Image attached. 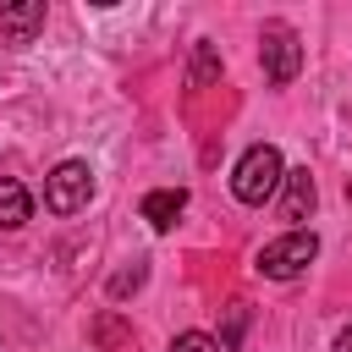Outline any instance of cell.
I'll list each match as a JSON object with an SVG mask.
<instances>
[{
  "label": "cell",
  "mask_w": 352,
  "mask_h": 352,
  "mask_svg": "<svg viewBox=\"0 0 352 352\" xmlns=\"http://www.w3.org/2000/svg\"><path fill=\"white\" fill-rule=\"evenodd\" d=\"M44 28V0H22V6H0V33L6 44H33V33Z\"/></svg>",
  "instance_id": "5b68a950"
},
{
  "label": "cell",
  "mask_w": 352,
  "mask_h": 352,
  "mask_svg": "<svg viewBox=\"0 0 352 352\" xmlns=\"http://www.w3.org/2000/svg\"><path fill=\"white\" fill-rule=\"evenodd\" d=\"M143 280H148V264L132 258V270H116V275H110V297H126V292H138Z\"/></svg>",
  "instance_id": "8fae6325"
},
{
  "label": "cell",
  "mask_w": 352,
  "mask_h": 352,
  "mask_svg": "<svg viewBox=\"0 0 352 352\" xmlns=\"http://www.w3.org/2000/svg\"><path fill=\"white\" fill-rule=\"evenodd\" d=\"M258 60H264V77H270L275 88H286V82L302 72V44H297V33H292L286 22H264V33H258Z\"/></svg>",
  "instance_id": "277c9868"
},
{
  "label": "cell",
  "mask_w": 352,
  "mask_h": 352,
  "mask_svg": "<svg viewBox=\"0 0 352 352\" xmlns=\"http://www.w3.org/2000/svg\"><path fill=\"white\" fill-rule=\"evenodd\" d=\"M170 352H220V336H204V330H182L170 341Z\"/></svg>",
  "instance_id": "7c38bea8"
},
{
  "label": "cell",
  "mask_w": 352,
  "mask_h": 352,
  "mask_svg": "<svg viewBox=\"0 0 352 352\" xmlns=\"http://www.w3.org/2000/svg\"><path fill=\"white\" fill-rule=\"evenodd\" d=\"M330 352H352V324H346V330L336 336V346H330Z\"/></svg>",
  "instance_id": "5bb4252c"
},
{
  "label": "cell",
  "mask_w": 352,
  "mask_h": 352,
  "mask_svg": "<svg viewBox=\"0 0 352 352\" xmlns=\"http://www.w3.org/2000/svg\"><path fill=\"white\" fill-rule=\"evenodd\" d=\"M280 176H286V160H280V148L275 143H253L236 165H231V192H236V204H270L275 192H280Z\"/></svg>",
  "instance_id": "6da1fadb"
},
{
  "label": "cell",
  "mask_w": 352,
  "mask_h": 352,
  "mask_svg": "<svg viewBox=\"0 0 352 352\" xmlns=\"http://www.w3.org/2000/svg\"><path fill=\"white\" fill-rule=\"evenodd\" d=\"M88 198H94V170H88V160H60V165L44 176V209H50V214H77V209H88Z\"/></svg>",
  "instance_id": "3957f363"
},
{
  "label": "cell",
  "mask_w": 352,
  "mask_h": 352,
  "mask_svg": "<svg viewBox=\"0 0 352 352\" xmlns=\"http://www.w3.org/2000/svg\"><path fill=\"white\" fill-rule=\"evenodd\" d=\"M314 258H319V236L297 226V231H286V236H275V242L258 248V275L264 280H297Z\"/></svg>",
  "instance_id": "7a4b0ae2"
},
{
  "label": "cell",
  "mask_w": 352,
  "mask_h": 352,
  "mask_svg": "<svg viewBox=\"0 0 352 352\" xmlns=\"http://www.w3.org/2000/svg\"><path fill=\"white\" fill-rule=\"evenodd\" d=\"M182 209H187V192H182V187H154V192L143 198V220H148L154 231H170V226L182 220Z\"/></svg>",
  "instance_id": "ba28073f"
},
{
  "label": "cell",
  "mask_w": 352,
  "mask_h": 352,
  "mask_svg": "<svg viewBox=\"0 0 352 352\" xmlns=\"http://www.w3.org/2000/svg\"><path fill=\"white\" fill-rule=\"evenodd\" d=\"M33 220V192L16 176H0V231H22Z\"/></svg>",
  "instance_id": "52a82bcc"
},
{
  "label": "cell",
  "mask_w": 352,
  "mask_h": 352,
  "mask_svg": "<svg viewBox=\"0 0 352 352\" xmlns=\"http://www.w3.org/2000/svg\"><path fill=\"white\" fill-rule=\"evenodd\" d=\"M242 330H248V308H242V302H236V308H231V314H226V336H220V352H231V346H236V341H242Z\"/></svg>",
  "instance_id": "4fadbf2b"
},
{
  "label": "cell",
  "mask_w": 352,
  "mask_h": 352,
  "mask_svg": "<svg viewBox=\"0 0 352 352\" xmlns=\"http://www.w3.org/2000/svg\"><path fill=\"white\" fill-rule=\"evenodd\" d=\"M94 341L104 352H132V324H121V314H99L94 319Z\"/></svg>",
  "instance_id": "30bf717a"
},
{
  "label": "cell",
  "mask_w": 352,
  "mask_h": 352,
  "mask_svg": "<svg viewBox=\"0 0 352 352\" xmlns=\"http://www.w3.org/2000/svg\"><path fill=\"white\" fill-rule=\"evenodd\" d=\"M280 214L286 220H308L314 214V176H308V165H292L280 176Z\"/></svg>",
  "instance_id": "8992f818"
},
{
  "label": "cell",
  "mask_w": 352,
  "mask_h": 352,
  "mask_svg": "<svg viewBox=\"0 0 352 352\" xmlns=\"http://www.w3.org/2000/svg\"><path fill=\"white\" fill-rule=\"evenodd\" d=\"M214 77H220V50H214L209 38H198V44H192V66H187V82H192V88H209Z\"/></svg>",
  "instance_id": "9c48e42d"
}]
</instances>
